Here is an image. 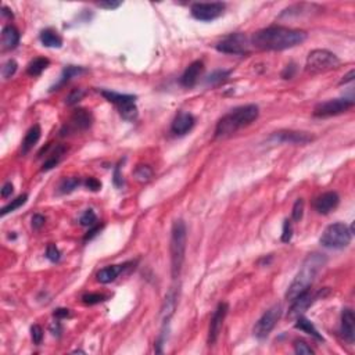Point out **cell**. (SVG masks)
<instances>
[{
	"instance_id": "obj_1",
	"label": "cell",
	"mask_w": 355,
	"mask_h": 355,
	"mask_svg": "<svg viewBox=\"0 0 355 355\" xmlns=\"http://www.w3.org/2000/svg\"><path fill=\"white\" fill-rule=\"evenodd\" d=\"M307 32L301 30H293L287 27L273 25L252 35L251 44L260 50H286L296 47L307 40Z\"/></svg>"
},
{
	"instance_id": "obj_2",
	"label": "cell",
	"mask_w": 355,
	"mask_h": 355,
	"mask_svg": "<svg viewBox=\"0 0 355 355\" xmlns=\"http://www.w3.org/2000/svg\"><path fill=\"white\" fill-rule=\"evenodd\" d=\"M326 262H327V258H326L325 254H321V252L308 254L304 262H302L298 273H297L296 277L293 279L290 286L287 289L286 300L293 301L297 296H300L301 293L308 290L311 285L315 281V277L318 276V273L323 269Z\"/></svg>"
},
{
	"instance_id": "obj_3",
	"label": "cell",
	"mask_w": 355,
	"mask_h": 355,
	"mask_svg": "<svg viewBox=\"0 0 355 355\" xmlns=\"http://www.w3.org/2000/svg\"><path fill=\"white\" fill-rule=\"evenodd\" d=\"M260 115V109L256 104H246L232 110L231 113L222 117L215 128V138H226L237 131L251 125Z\"/></svg>"
},
{
	"instance_id": "obj_4",
	"label": "cell",
	"mask_w": 355,
	"mask_h": 355,
	"mask_svg": "<svg viewBox=\"0 0 355 355\" xmlns=\"http://www.w3.org/2000/svg\"><path fill=\"white\" fill-rule=\"evenodd\" d=\"M186 240H188V231L186 223L182 219H176L173 222L171 231V273L173 279H178L182 271L185 254H186Z\"/></svg>"
},
{
	"instance_id": "obj_5",
	"label": "cell",
	"mask_w": 355,
	"mask_h": 355,
	"mask_svg": "<svg viewBox=\"0 0 355 355\" xmlns=\"http://www.w3.org/2000/svg\"><path fill=\"white\" fill-rule=\"evenodd\" d=\"M340 65V59L326 49L312 50L307 57L306 69L311 74H322L331 69L337 68Z\"/></svg>"
},
{
	"instance_id": "obj_6",
	"label": "cell",
	"mask_w": 355,
	"mask_h": 355,
	"mask_svg": "<svg viewBox=\"0 0 355 355\" xmlns=\"http://www.w3.org/2000/svg\"><path fill=\"white\" fill-rule=\"evenodd\" d=\"M352 239V226L348 227L343 222L332 223L322 233L321 244L327 248H344Z\"/></svg>"
},
{
	"instance_id": "obj_7",
	"label": "cell",
	"mask_w": 355,
	"mask_h": 355,
	"mask_svg": "<svg viewBox=\"0 0 355 355\" xmlns=\"http://www.w3.org/2000/svg\"><path fill=\"white\" fill-rule=\"evenodd\" d=\"M250 46H251V42L246 35L236 32V34L227 35L221 42H218L217 50L225 55L243 56L250 52Z\"/></svg>"
},
{
	"instance_id": "obj_8",
	"label": "cell",
	"mask_w": 355,
	"mask_h": 355,
	"mask_svg": "<svg viewBox=\"0 0 355 355\" xmlns=\"http://www.w3.org/2000/svg\"><path fill=\"white\" fill-rule=\"evenodd\" d=\"M331 293V290L326 287V289H322L318 293H312V291L308 289L304 293H301L300 296H297L294 300L291 301V307L289 310V314H287V318L289 319H297L298 316H301L304 312H306L310 306H312L316 300L319 298H323L325 296H327Z\"/></svg>"
},
{
	"instance_id": "obj_9",
	"label": "cell",
	"mask_w": 355,
	"mask_h": 355,
	"mask_svg": "<svg viewBox=\"0 0 355 355\" xmlns=\"http://www.w3.org/2000/svg\"><path fill=\"white\" fill-rule=\"evenodd\" d=\"M282 314H283V307L281 304H275L273 307H271L269 310L266 311L265 314L258 319V322L254 326V336L258 337V339H265L266 336L269 335L273 327L276 326V323L281 319Z\"/></svg>"
},
{
	"instance_id": "obj_10",
	"label": "cell",
	"mask_w": 355,
	"mask_h": 355,
	"mask_svg": "<svg viewBox=\"0 0 355 355\" xmlns=\"http://www.w3.org/2000/svg\"><path fill=\"white\" fill-rule=\"evenodd\" d=\"M355 104L354 99H333L323 102V103L316 104L314 109V117L318 118H327V117H335L340 114L348 111V110Z\"/></svg>"
},
{
	"instance_id": "obj_11",
	"label": "cell",
	"mask_w": 355,
	"mask_h": 355,
	"mask_svg": "<svg viewBox=\"0 0 355 355\" xmlns=\"http://www.w3.org/2000/svg\"><path fill=\"white\" fill-rule=\"evenodd\" d=\"M192 15L198 21H212L221 17L225 11V5L221 2L212 3H194L192 6Z\"/></svg>"
},
{
	"instance_id": "obj_12",
	"label": "cell",
	"mask_w": 355,
	"mask_h": 355,
	"mask_svg": "<svg viewBox=\"0 0 355 355\" xmlns=\"http://www.w3.org/2000/svg\"><path fill=\"white\" fill-rule=\"evenodd\" d=\"M92 122H93V117H92L90 111H88L86 109H77L71 115L68 125H65L60 133H61V136H65V135L77 132V131H86L92 126Z\"/></svg>"
},
{
	"instance_id": "obj_13",
	"label": "cell",
	"mask_w": 355,
	"mask_h": 355,
	"mask_svg": "<svg viewBox=\"0 0 355 355\" xmlns=\"http://www.w3.org/2000/svg\"><path fill=\"white\" fill-rule=\"evenodd\" d=\"M227 311H229V306H227L226 302L218 304L217 310H215V312H214V315L211 318L210 329H208V345L210 347L217 343L219 333H221L222 325H223V321H225V318L227 315Z\"/></svg>"
},
{
	"instance_id": "obj_14",
	"label": "cell",
	"mask_w": 355,
	"mask_h": 355,
	"mask_svg": "<svg viewBox=\"0 0 355 355\" xmlns=\"http://www.w3.org/2000/svg\"><path fill=\"white\" fill-rule=\"evenodd\" d=\"M271 140L277 143L289 144H307L314 140V136L307 132H297V131H279L272 135Z\"/></svg>"
},
{
	"instance_id": "obj_15",
	"label": "cell",
	"mask_w": 355,
	"mask_h": 355,
	"mask_svg": "<svg viewBox=\"0 0 355 355\" xmlns=\"http://www.w3.org/2000/svg\"><path fill=\"white\" fill-rule=\"evenodd\" d=\"M339 202H340V197H339L337 193L326 192L323 193V194H321L319 197L315 198L314 207H315L316 211L319 212V214H322V215H327V214H331L333 210L337 208Z\"/></svg>"
},
{
	"instance_id": "obj_16",
	"label": "cell",
	"mask_w": 355,
	"mask_h": 355,
	"mask_svg": "<svg viewBox=\"0 0 355 355\" xmlns=\"http://www.w3.org/2000/svg\"><path fill=\"white\" fill-rule=\"evenodd\" d=\"M202 71H204V63H202L201 60L193 61L192 64L185 69V72L181 77V85H182L183 88L189 89L196 86V84L198 82V78L201 77Z\"/></svg>"
},
{
	"instance_id": "obj_17",
	"label": "cell",
	"mask_w": 355,
	"mask_h": 355,
	"mask_svg": "<svg viewBox=\"0 0 355 355\" xmlns=\"http://www.w3.org/2000/svg\"><path fill=\"white\" fill-rule=\"evenodd\" d=\"M341 336L347 343L352 344L355 340V315L351 308H344L341 312Z\"/></svg>"
},
{
	"instance_id": "obj_18",
	"label": "cell",
	"mask_w": 355,
	"mask_h": 355,
	"mask_svg": "<svg viewBox=\"0 0 355 355\" xmlns=\"http://www.w3.org/2000/svg\"><path fill=\"white\" fill-rule=\"evenodd\" d=\"M194 123H196V119H194L192 114L182 111V113H179L173 118L172 125H171V131H172V133L178 135V136H182V135H186V133L192 131Z\"/></svg>"
},
{
	"instance_id": "obj_19",
	"label": "cell",
	"mask_w": 355,
	"mask_h": 355,
	"mask_svg": "<svg viewBox=\"0 0 355 355\" xmlns=\"http://www.w3.org/2000/svg\"><path fill=\"white\" fill-rule=\"evenodd\" d=\"M20 43V31L13 25H6L2 31V47L3 50H13Z\"/></svg>"
},
{
	"instance_id": "obj_20",
	"label": "cell",
	"mask_w": 355,
	"mask_h": 355,
	"mask_svg": "<svg viewBox=\"0 0 355 355\" xmlns=\"http://www.w3.org/2000/svg\"><path fill=\"white\" fill-rule=\"evenodd\" d=\"M129 264H123V265H109L106 266V268H103V269H100L99 272H97V275H96V277H97V282H100V283H103V285H107V283H111V282H114L117 277L121 275L123 272V269L128 266Z\"/></svg>"
},
{
	"instance_id": "obj_21",
	"label": "cell",
	"mask_w": 355,
	"mask_h": 355,
	"mask_svg": "<svg viewBox=\"0 0 355 355\" xmlns=\"http://www.w3.org/2000/svg\"><path fill=\"white\" fill-rule=\"evenodd\" d=\"M40 135H42V129H40L38 123L34 125L32 128H30V131L25 135L24 140H22V144H21V153H22V156L28 154L34 148L35 144L39 142Z\"/></svg>"
},
{
	"instance_id": "obj_22",
	"label": "cell",
	"mask_w": 355,
	"mask_h": 355,
	"mask_svg": "<svg viewBox=\"0 0 355 355\" xmlns=\"http://www.w3.org/2000/svg\"><path fill=\"white\" fill-rule=\"evenodd\" d=\"M86 72V68H84V67H77V65H68V67H65L64 69H63V74H61V77H60L59 82L55 85V86H52L50 88V92H53V90H59L61 86H64L67 82H69L71 79L75 78V77H79V75H82Z\"/></svg>"
},
{
	"instance_id": "obj_23",
	"label": "cell",
	"mask_w": 355,
	"mask_h": 355,
	"mask_svg": "<svg viewBox=\"0 0 355 355\" xmlns=\"http://www.w3.org/2000/svg\"><path fill=\"white\" fill-rule=\"evenodd\" d=\"M100 93H102L104 99L109 100L110 103L115 104L117 109L123 106V104L132 103V102L136 100V96H133V94H121L117 93V92H111V90H102Z\"/></svg>"
},
{
	"instance_id": "obj_24",
	"label": "cell",
	"mask_w": 355,
	"mask_h": 355,
	"mask_svg": "<svg viewBox=\"0 0 355 355\" xmlns=\"http://www.w3.org/2000/svg\"><path fill=\"white\" fill-rule=\"evenodd\" d=\"M65 153H67V147H65L64 144H59V146H56V148L53 150V153L50 154L49 157L46 158V161L43 163L42 171H50V169H53L56 165H59V163L61 161V158L64 157Z\"/></svg>"
},
{
	"instance_id": "obj_25",
	"label": "cell",
	"mask_w": 355,
	"mask_h": 355,
	"mask_svg": "<svg viewBox=\"0 0 355 355\" xmlns=\"http://www.w3.org/2000/svg\"><path fill=\"white\" fill-rule=\"evenodd\" d=\"M296 329H300V331L306 332L307 335L312 336L314 339H316V340L319 341H323V337H322L321 335H319V332L316 331V327L314 326V323L310 321V319H307L306 316H298L296 319Z\"/></svg>"
},
{
	"instance_id": "obj_26",
	"label": "cell",
	"mask_w": 355,
	"mask_h": 355,
	"mask_svg": "<svg viewBox=\"0 0 355 355\" xmlns=\"http://www.w3.org/2000/svg\"><path fill=\"white\" fill-rule=\"evenodd\" d=\"M40 42L46 47H61L63 39L53 30H44L40 32Z\"/></svg>"
},
{
	"instance_id": "obj_27",
	"label": "cell",
	"mask_w": 355,
	"mask_h": 355,
	"mask_svg": "<svg viewBox=\"0 0 355 355\" xmlns=\"http://www.w3.org/2000/svg\"><path fill=\"white\" fill-rule=\"evenodd\" d=\"M50 64V61L44 57H38L35 59L34 61H31L28 64V68H27V74L31 75V77H39L44 69L47 68Z\"/></svg>"
},
{
	"instance_id": "obj_28",
	"label": "cell",
	"mask_w": 355,
	"mask_h": 355,
	"mask_svg": "<svg viewBox=\"0 0 355 355\" xmlns=\"http://www.w3.org/2000/svg\"><path fill=\"white\" fill-rule=\"evenodd\" d=\"M81 183H82V181L77 176L65 178L64 181L60 183L59 192L61 193V194H69V193L74 192L75 189H78L79 186H81Z\"/></svg>"
},
{
	"instance_id": "obj_29",
	"label": "cell",
	"mask_w": 355,
	"mask_h": 355,
	"mask_svg": "<svg viewBox=\"0 0 355 355\" xmlns=\"http://www.w3.org/2000/svg\"><path fill=\"white\" fill-rule=\"evenodd\" d=\"M231 74H232V71H231V69H217V71H214L212 74L208 75V78L206 79V82H207V85L215 86V85H219L222 84V82H225V81L229 78V75Z\"/></svg>"
},
{
	"instance_id": "obj_30",
	"label": "cell",
	"mask_w": 355,
	"mask_h": 355,
	"mask_svg": "<svg viewBox=\"0 0 355 355\" xmlns=\"http://www.w3.org/2000/svg\"><path fill=\"white\" fill-rule=\"evenodd\" d=\"M27 200H28V194H21V196H18L15 200H11V202H9L6 207L2 208L0 215H2V217H6L7 214H10V212L18 210L21 206H24L25 202H27Z\"/></svg>"
},
{
	"instance_id": "obj_31",
	"label": "cell",
	"mask_w": 355,
	"mask_h": 355,
	"mask_svg": "<svg viewBox=\"0 0 355 355\" xmlns=\"http://www.w3.org/2000/svg\"><path fill=\"white\" fill-rule=\"evenodd\" d=\"M133 175H135V178L138 179L139 182H148L153 178V169L148 167V165H138V167L135 168V171H133Z\"/></svg>"
},
{
	"instance_id": "obj_32",
	"label": "cell",
	"mask_w": 355,
	"mask_h": 355,
	"mask_svg": "<svg viewBox=\"0 0 355 355\" xmlns=\"http://www.w3.org/2000/svg\"><path fill=\"white\" fill-rule=\"evenodd\" d=\"M106 300H107V296L100 294V293H88V294L82 296V302L86 306H96V304H100Z\"/></svg>"
},
{
	"instance_id": "obj_33",
	"label": "cell",
	"mask_w": 355,
	"mask_h": 355,
	"mask_svg": "<svg viewBox=\"0 0 355 355\" xmlns=\"http://www.w3.org/2000/svg\"><path fill=\"white\" fill-rule=\"evenodd\" d=\"M86 94V90L85 89H72L71 92L68 93V96L65 97V104H68V106H75V104L78 103L79 100L84 99V96Z\"/></svg>"
},
{
	"instance_id": "obj_34",
	"label": "cell",
	"mask_w": 355,
	"mask_h": 355,
	"mask_svg": "<svg viewBox=\"0 0 355 355\" xmlns=\"http://www.w3.org/2000/svg\"><path fill=\"white\" fill-rule=\"evenodd\" d=\"M17 68H18V64L15 60H7L2 67V77L5 79H10L17 72Z\"/></svg>"
},
{
	"instance_id": "obj_35",
	"label": "cell",
	"mask_w": 355,
	"mask_h": 355,
	"mask_svg": "<svg viewBox=\"0 0 355 355\" xmlns=\"http://www.w3.org/2000/svg\"><path fill=\"white\" fill-rule=\"evenodd\" d=\"M96 222H97V217H96V214H94L93 210H86V211L84 212V215L81 217V219H79V223L82 225V226H88V227H92L96 225Z\"/></svg>"
},
{
	"instance_id": "obj_36",
	"label": "cell",
	"mask_w": 355,
	"mask_h": 355,
	"mask_svg": "<svg viewBox=\"0 0 355 355\" xmlns=\"http://www.w3.org/2000/svg\"><path fill=\"white\" fill-rule=\"evenodd\" d=\"M304 215V200L298 198L293 206V211H291V218L294 222H300Z\"/></svg>"
},
{
	"instance_id": "obj_37",
	"label": "cell",
	"mask_w": 355,
	"mask_h": 355,
	"mask_svg": "<svg viewBox=\"0 0 355 355\" xmlns=\"http://www.w3.org/2000/svg\"><path fill=\"white\" fill-rule=\"evenodd\" d=\"M294 351H296V354H298V355H312L314 354V350L311 348L310 345L307 344L306 341H302V340H297L296 343H294Z\"/></svg>"
},
{
	"instance_id": "obj_38",
	"label": "cell",
	"mask_w": 355,
	"mask_h": 355,
	"mask_svg": "<svg viewBox=\"0 0 355 355\" xmlns=\"http://www.w3.org/2000/svg\"><path fill=\"white\" fill-rule=\"evenodd\" d=\"M46 258L50 260L52 262L60 261L61 252L59 251V248L56 247V244H49V246H47V248H46Z\"/></svg>"
},
{
	"instance_id": "obj_39",
	"label": "cell",
	"mask_w": 355,
	"mask_h": 355,
	"mask_svg": "<svg viewBox=\"0 0 355 355\" xmlns=\"http://www.w3.org/2000/svg\"><path fill=\"white\" fill-rule=\"evenodd\" d=\"M291 237H293V227H291V222L289 219H285L283 222V233H282V242L290 243Z\"/></svg>"
},
{
	"instance_id": "obj_40",
	"label": "cell",
	"mask_w": 355,
	"mask_h": 355,
	"mask_svg": "<svg viewBox=\"0 0 355 355\" xmlns=\"http://www.w3.org/2000/svg\"><path fill=\"white\" fill-rule=\"evenodd\" d=\"M31 337L35 344H40L43 340V329L39 325H34L31 327Z\"/></svg>"
},
{
	"instance_id": "obj_41",
	"label": "cell",
	"mask_w": 355,
	"mask_h": 355,
	"mask_svg": "<svg viewBox=\"0 0 355 355\" xmlns=\"http://www.w3.org/2000/svg\"><path fill=\"white\" fill-rule=\"evenodd\" d=\"M85 185H86V188H88L89 190H92V192H97V190L102 189V183H100V181H97L96 178H88Z\"/></svg>"
},
{
	"instance_id": "obj_42",
	"label": "cell",
	"mask_w": 355,
	"mask_h": 355,
	"mask_svg": "<svg viewBox=\"0 0 355 355\" xmlns=\"http://www.w3.org/2000/svg\"><path fill=\"white\" fill-rule=\"evenodd\" d=\"M44 222H46V218H44L43 215L35 214L34 217H32V227H34L35 231H39L40 227L44 225Z\"/></svg>"
},
{
	"instance_id": "obj_43",
	"label": "cell",
	"mask_w": 355,
	"mask_h": 355,
	"mask_svg": "<svg viewBox=\"0 0 355 355\" xmlns=\"http://www.w3.org/2000/svg\"><path fill=\"white\" fill-rule=\"evenodd\" d=\"M114 185L117 186V188H121L123 185V179H122V175H121V168H119V164L115 167V169H114Z\"/></svg>"
},
{
	"instance_id": "obj_44",
	"label": "cell",
	"mask_w": 355,
	"mask_h": 355,
	"mask_svg": "<svg viewBox=\"0 0 355 355\" xmlns=\"http://www.w3.org/2000/svg\"><path fill=\"white\" fill-rule=\"evenodd\" d=\"M121 5H122L121 2H100V3H97V6H99V7H102V9H107V10H114V9H118Z\"/></svg>"
},
{
	"instance_id": "obj_45",
	"label": "cell",
	"mask_w": 355,
	"mask_h": 355,
	"mask_svg": "<svg viewBox=\"0 0 355 355\" xmlns=\"http://www.w3.org/2000/svg\"><path fill=\"white\" fill-rule=\"evenodd\" d=\"M296 64H290L287 65L286 68H285V71L282 72V77L285 79H291L293 77H294V74H296Z\"/></svg>"
},
{
	"instance_id": "obj_46",
	"label": "cell",
	"mask_w": 355,
	"mask_h": 355,
	"mask_svg": "<svg viewBox=\"0 0 355 355\" xmlns=\"http://www.w3.org/2000/svg\"><path fill=\"white\" fill-rule=\"evenodd\" d=\"M13 190H14V188H13V183L11 182H7L3 185V188H2V197L3 198H7L9 196H11V193H13Z\"/></svg>"
},
{
	"instance_id": "obj_47",
	"label": "cell",
	"mask_w": 355,
	"mask_h": 355,
	"mask_svg": "<svg viewBox=\"0 0 355 355\" xmlns=\"http://www.w3.org/2000/svg\"><path fill=\"white\" fill-rule=\"evenodd\" d=\"M100 229H102V225H94V226L90 227V229H89V232L85 235V240H90V239H93V237L100 232Z\"/></svg>"
},
{
	"instance_id": "obj_48",
	"label": "cell",
	"mask_w": 355,
	"mask_h": 355,
	"mask_svg": "<svg viewBox=\"0 0 355 355\" xmlns=\"http://www.w3.org/2000/svg\"><path fill=\"white\" fill-rule=\"evenodd\" d=\"M50 332L53 333V336H57V337H60L61 332H63V329H61V325H60V322H53V323L50 325Z\"/></svg>"
},
{
	"instance_id": "obj_49",
	"label": "cell",
	"mask_w": 355,
	"mask_h": 355,
	"mask_svg": "<svg viewBox=\"0 0 355 355\" xmlns=\"http://www.w3.org/2000/svg\"><path fill=\"white\" fill-rule=\"evenodd\" d=\"M53 315H55L57 319H63V318L69 316V310H67V308H59V310L55 311V314H53Z\"/></svg>"
},
{
	"instance_id": "obj_50",
	"label": "cell",
	"mask_w": 355,
	"mask_h": 355,
	"mask_svg": "<svg viewBox=\"0 0 355 355\" xmlns=\"http://www.w3.org/2000/svg\"><path fill=\"white\" fill-rule=\"evenodd\" d=\"M354 77H355V71L354 69H351L348 74L345 75V77H343L340 85H345V84H348V82H351V81H354Z\"/></svg>"
},
{
	"instance_id": "obj_51",
	"label": "cell",
	"mask_w": 355,
	"mask_h": 355,
	"mask_svg": "<svg viewBox=\"0 0 355 355\" xmlns=\"http://www.w3.org/2000/svg\"><path fill=\"white\" fill-rule=\"evenodd\" d=\"M2 14L5 15V17H9V18H13V13H11L7 7H3V11H2Z\"/></svg>"
}]
</instances>
